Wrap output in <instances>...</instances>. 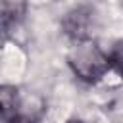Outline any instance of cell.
Instances as JSON below:
<instances>
[{"instance_id": "5", "label": "cell", "mask_w": 123, "mask_h": 123, "mask_svg": "<svg viewBox=\"0 0 123 123\" xmlns=\"http://www.w3.org/2000/svg\"><path fill=\"white\" fill-rule=\"evenodd\" d=\"M10 123H29V121H10Z\"/></svg>"}, {"instance_id": "2", "label": "cell", "mask_w": 123, "mask_h": 123, "mask_svg": "<svg viewBox=\"0 0 123 123\" xmlns=\"http://www.w3.org/2000/svg\"><path fill=\"white\" fill-rule=\"evenodd\" d=\"M90 15H92V12L88 8H75L67 13L63 25H65L67 33L71 37H75V40L86 38V27L90 23Z\"/></svg>"}, {"instance_id": "4", "label": "cell", "mask_w": 123, "mask_h": 123, "mask_svg": "<svg viewBox=\"0 0 123 123\" xmlns=\"http://www.w3.org/2000/svg\"><path fill=\"white\" fill-rule=\"evenodd\" d=\"M108 60H110V65H113V69L123 77V40L115 42V46H113L111 54L108 56Z\"/></svg>"}, {"instance_id": "6", "label": "cell", "mask_w": 123, "mask_h": 123, "mask_svg": "<svg viewBox=\"0 0 123 123\" xmlns=\"http://www.w3.org/2000/svg\"><path fill=\"white\" fill-rule=\"evenodd\" d=\"M77 123H79V121H77Z\"/></svg>"}, {"instance_id": "3", "label": "cell", "mask_w": 123, "mask_h": 123, "mask_svg": "<svg viewBox=\"0 0 123 123\" xmlns=\"http://www.w3.org/2000/svg\"><path fill=\"white\" fill-rule=\"evenodd\" d=\"M19 110V94L17 88L12 85L0 86V113L2 115H15Z\"/></svg>"}, {"instance_id": "1", "label": "cell", "mask_w": 123, "mask_h": 123, "mask_svg": "<svg viewBox=\"0 0 123 123\" xmlns=\"http://www.w3.org/2000/svg\"><path fill=\"white\" fill-rule=\"evenodd\" d=\"M69 65L83 81H96L108 71L110 60L96 42H92L90 38H83L75 40V46L69 52Z\"/></svg>"}]
</instances>
